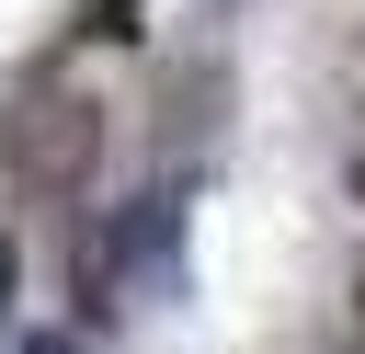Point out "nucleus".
<instances>
[{
	"label": "nucleus",
	"mask_w": 365,
	"mask_h": 354,
	"mask_svg": "<svg viewBox=\"0 0 365 354\" xmlns=\"http://www.w3.org/2000/svg\"><path fill=\"white\" fill-rule=\"evenodd\" d=\"M91 148H103V103H91L57 57H34V69L0 91V183L34 194V206H68V194L91 183Z\"/></svg>",
	"instance_id": "nucleus-1"
},
{
	"label": "nucleus",
	"mask_w": 365,
	"mask_h": 354,
	"mask_svg": "<svg viewBox=\"0 0 365 354\" xmlns=\"http://www.w3.org/2000/svg\"><path fill=\"white\" fill-rule=\"evenodd\" d=\"M0 308H11V228H0Z\"/></svg>",
	"instance_id": "nucleus-2"
},
{
	"label": "nucleus",
	"mask_w": 365,
	"mask_h": 354,
	"mask_svg": "<svg viewBox=\"0 0 365 354\" xmlns=\"http://www.w3.org/2000/svg\"><path fill=\"white\" fill-rule=\"evenodd\" d=\"M354 320H365V263H354Z\"/></svg>",
	"instance_id": "nucleus-3"
},
{
	"label": "nucleus",
	"mask_w": 365,
	"mask_h": 354,
	"mask_svg": "<svg viewBox=\"0 0 365 354\" xmlns=\"http://www.w3.org/2000/svg\"><path fill=\"white\" fill-rule=\"evenodd\" d=\"M354 194H365V148H354Z\"/></svg>",
	"instance_id": "nucleus-4"
}]
</instances>
